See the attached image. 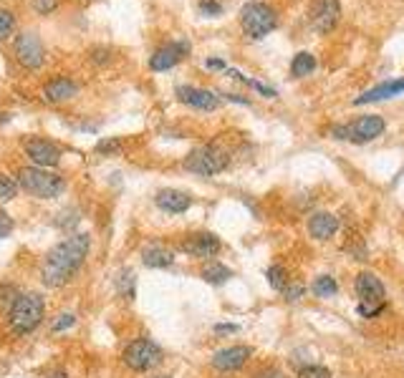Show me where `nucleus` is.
Returning <instances> with one entry per match:
<instances>
[{"mask_svg": "<svg viewBox=\"0 0 404 378\" xmlns=\"http://www.w3.org/2000/svg\"><path fill=\"white\" fill-rule=\"evenodd\" d=\"M89 247H91V237L86 232L74 235L61 239L58 245L51 250L41 265V280L46 287H63L69 285L74 275L81 270L86 255H89Z\"/></svg>", "mask_w": 404, "mask_h": 378, "instance_id": "1", "label": "nucleus"}, {"mask_svg": "<svg viewBox=\"0 0 404 378\" xmlns=\"http://www.w3.org/2000/svg\"><path fill=\"white\" fill-rule=\"evenodd\" d=\"M46 318V300L43 295L38 293H25L18 295L16 303L5 310V320H8V328L16 335H28L43 323Z\"/></svg>", "mask_w": 404, "mask_h": 378, "instance_id": "2", "label": "nucleus"}, {"mask_svg": "<svg viewBox=\"0 0 404 378\" xmlns=\"http://www.w3.org/2000/svg\"><path fill=\"white\" fill-rule=\"evenodd\" d=\"M18 187H23L25 192L38 197V200H54L58 194H63L66 189V179L61 174H56L51 169L43 167H21L18 169Z\"/></svg>", "mask_w": 404, "mask_h": 378, "instance_id": "3", "label": "nucleus"}, {"mask_svg": "<svg viewBox=\"0 0 404 378\" xmlns=\"http://www.w3.org/2000/svg\"><path fill=\"white\" fill-rule=\"evenodd\" d=\"M227 164H230V156H227L225 149L218 147V144H202L185 156L182 167L190 174H197V177H215V174L227 169Z\"/></svg>", "mask_w": 404, "mask_h": 378, "instance_id": "4", "label": "nucleus"}, {"mask_svg": "<svg viewBox=\"0 0 404 378\" xmlns=\"http://www.w3.org/2000/svg\"><path fill=\"white\" fill-rule=\"evenodd\" d=\"M240 25L250 38H263V36H268L271 31H276L278 16H276V10H273L268 3H258V0H253V3H248V5H243Z\"/></svg>", "mask_w": 404, "mask_h": 378, "instance_id": "5", "label": "nucleus"}, {"mask_svg": "<svg viewBox=\"0 0 404 378\" xmlns=\"http://www.w3.org/2000/svg\"><path fill=\"white\" fill-rule=\"evenodd\" d=\"M122 363H124L129 370H137V373L152 370L162 363V348L157 346L155 340L137 338L124 348V353H122Z\"/></svg>", "mask_w": 404, "mask_h": 378, "instance_id": "6", "label": "nucleus"}, {"mask_svg": "<svg viewBox=\"0 0 404 378\" xmlns=\"http://www.w3.org/2000/svg\"><path fill=\"white\" fill-rule=\"evenodd\" d=\"M13 51H16V61L25 71H38L46 61V48L41 43L38 33L33 31L18 33L16 40H13Z\"/></svg>", "mask_w": 404, "mask_h": 378, "instance_id": "7", "label": "nucleus"}, {"mask_svg": "<svg viewBox=\"0 0 404 378\" xmlns=\"http://www.w3.org/2000/svg\"><path fill=\"white\" fill-rule=\"evenodd\" d=\"M23 149H25V156L31 159L33 167L51 169V167H58V162H61V149L48 139H38V137H36V139H25Z\"/></svg>", "mask_w": 404, "mask_h": 378, "instance_id": "8", "label": "nucleus"}, {"mask_svg": "<svg viewBox=\"0 0 404 378\" xmlns=\"http://www.w3.org/2000/svg\"><path fill=\"white\" fill-rule=\"evenodd\" d=\"M220 239L212 235V232H194V235H187L182 242H179V250L190 257H215L220 252Z\"/></svg>", "mask_w": 404, "mask_h": 378, "instance_id": "9", "label": "nucleus"}, {"mask_svg": "<svg viewBox=\"0 0 404 378\" xmlns=\"http://www.w3.org/2000/svg\"><path fill=\"white\" fill-rule=\"evenodd\" d=\"M185 56H190V43L187 40H175V43H164L152 54L149 58V69L152 71H170L175 69Z\"/></svg>", "mask_w": 404, "mask_h": 378, "instance_id": "10", "label": "nucleus"}, {"mask_svg": "<svg viewBox=\"0 0 404 378\" xmlns=\"http://www.w3.org/2000/svg\"><path fill=\"white\" fill-rule=\"evenodd\" d=\"M311 25L319 33L334 31L336 23H339V16H341V5L339 0H313L311 3Z\"/></svg>", "mask_w": 404, "mask_h": 378, "instance_id": "11", "label": "nucleus"}, {"mask_svg": "<svg viewBox=\"0 0 404 378\" xmlns=\"http://www.w3.org/2000/svg\"><path fill=\"white\" fill-rule=\"evenodd\" d=\"M354 290L361 298V305H379L384 308V283L372 272H359L354 280Z\"/></svg>", "mask_w": 404, "mask_h": 378, "instance_id": "12", "label": "nucleus"}, {"mask_svg": "<svg viewBox=\"0 0 404 378\" xmlns=\"http://www.w3.org/2000/svg\"><path fill=\"white\" fill-rule=\"evenodd\" d=\"M384 119L377 114H364V116H359L357 121L349 123L346 129H349V139L351 141H357V144H364V141H372L377 139L381 132H384Z\"/></svg>", "mask_w": 404, "mask_h": 378, "instance_id": "13", "label": "nucleus"}, {"mask_svg": "<svg viewBox=\"0 0 404 378\" xmlns=\"http://www.w3.org/2000/svg\"><path fill=\"white\" fill-rule=\"evenodd\" d=\"M177 99H179V104L192 106V108H197V111H212V108H218V104H220L218 93L207 91V88H197V86H179Z\"/></svg>", "mask_w": 404, "mask_h": 378, "instance_id": "14", "label": "nucleus"}, {"mask_svg": "<svg viewBox=\"0 0 404 378\" xmlns=\"http://www.w3.org/2000/svg\"><path fill=\"white\" fill-rule=\"evenodd\" d=\"M250 355H253V348L230 346V348H223V351H218V353L212 355V366H215L218 370H238L248 363Z\"/></svg>", "mask_w": 404, "mask_h": 378, "instance_id": "15", "label": "nucleus"}, {"mask_svg": "<svg viewBox=\"0 0 404 378\" xmlns=\"http://www.w3.org/2000/svg\"><path fill=\"white\" fill-rule=\"evenodd\" d=\"M155 204L167 215H185L192 207V197L179 189H159L155 197Z\"/></svg>", "mask_w": 404, "mask_h": 378, "instance_id": "16", "label": "nucleus"}, {"mask_svg": "<svg viewBox=\"0 0 404 378\" xmlns=\"http://www.w3.org/2000/svg\"><path fill=\"white\" fill-rule=\"evenodd\" d=\"M76 93H78V86L69 76H56L51 81H46V86H43V96L51 104H63V101L74 99Z\"/></svg>", "mask_w": 404, "mask_h": 378, "instance_id": "17", "label": "nucleus"}, {"mask_svg": "<svg viewBox=\"0 0 404 378\" xmlns=\"http://www.w3.org/2000/svg\"><path fill=\"white\" fill-rule=\"evenodd\" d=\"M336 230H339V220L334 215H328V212H316L308 220V235L313 239H331Z\"/></svg>", "mask_w": 404, "mask_h": 378, "instance_id": "18", "label": "nucleus"}, {"mask_svg": "<svg viewBox=\"0 0 404 378\" xmlns=\"http://www.w3.org/2000/svg\"><path fill=\"white\" fill-rule=\"evenodd\" d=\"M142 263L147 265V268H155V270H164V268L175 265V252H172L170 247L149 245L142 250Z\"/></svg>", "mask_w": 404, "mask_h": 378, "instance_id": "19", "label": "nucleus"}, {"mask_svg": "<svg viewBox=\"0 0 404 378\" xmlns=\"http://www.w3.org/2000/svg\"><path fill=\"white\" fill-rule=\"evenodd\" d=\"M402 91H404V78H399V81H387V84L377 86V88H372V91L361 93L359 99H354V104L361 106V104H372V101L392 99V96H396V93H402Z\"/></svg>", "mask_w": 404, "mask_h": 378, "instance_id": "20", "label": "nucleus"}, {"mask_svg": "<svg viewBox=\"0 0 404 378\" xmlns=\"http://www.w3.org/2000/svg\"><path fill=\"white\" fill-rule=\"evenodd\" d=\"M200 275H202V280L210 283V285H223V283H227V280L233 278V270L225 268L223 263H207L202 268Z\"/></svg>", "mask_w": 404, "mask_h": 378, "instance_id": "21", "label": "nucleus"}, {"mask_svg": "<svg viewBox=\"0 0 404 378\" xmlns=\"http://www.w3.org/2000/svg\"><path fill=\"white\" fill-rule=\"evenodd\" d=\"M117 293L124 298V300H134V295H137V275L134 270L124 268V270L119 272L117 278Z\"/></svg>", "mask_w": 404, "mask_h": 378, "instance_id": "22", "label": "nucleus"}, {"mask_svg": "<svg viewBox=\"0 0 404 378\" xmlns=\"http://www.w3.org/2000/svg\"><path fill=\"white\" fill-rule=\"evenodd\" d=\"M316 71V58H313L311 54H295L293 63H291V76L295 78H303V76H308V73H313Z\"/></svg>", "mask_w": 404, "mask_h": 378, "instance_id": "23", "label": "nucleus"}, {"mask_svg": "<svg viewBox=\"0 0 404 378\" xmlns=\"http://www.w3.org/2000/svg\"><path fill=\"white\" fill-rule=\"evenodd\" d=\"M313 293H316V298H331V295L339 293V285H336V280L331 275H321L313 283Z\"/></svg>", "mask_w": 404, "mask_h": 378, "instance_id": "24", "label": "nucleus"}, {"mask_svg": "<svg viewBox=\"0 0 404 378\" xmlns=\"http://www.w3.org/2000/svg\"><path fill=\"white\" fill-rule=\"evenodd\" d=\"M265 278H268V285H271L273 290H283L288 283V272L283 265H271L268 272H265Z\"/></svg>", "mask_w": 404, "mask_h": 378, "instance_id": "25", "label": "nucleus"}, {"mask_svg": "<svg viewBox=\"0 0 404 378\" xmlns=\"http://www.w3.org/2000/svg\"><path fill=\"white\" fill-rule=\"evenodd\" d=\"M18 197V182L10 174H0V202H10Z\"/></svg>", "mask_w": 404, "mask_h": 378, "instance_id": "26", "label": "nucleus"}, {"mask_svg": "<svg viewBox=\"0 0 404 378\" xmlns=\"http://www.w3.org/2000/svg\"><path fill=\"white\" fill-rule=\"evenodd\" d=\"M13 31H16V16L10 10L0 8V40L13 38Z\"/></svg>", "mask_w": 404, "mask_h": 378, "instance_id": "27", "label": "nucleus"}, {"mask_svg": "<svg viewBox=\"0 0 404 378\" xmlns=\"http://www.w3.org/2000/svg\"><path fill=\"white\" fill-rule=\"evenodd\" d=\"M76 222H78V209L69 207V209H63L61 215H58V220H56V227H58V230H66V232H74Z\"/></svg>", "mask_w": 404, "mask_h": 378, "instance_id": "28", "label": "nucleus"}, {"mask_svg": "<svg viewBox=\"0 0 404 378\" xmlns=\"http://www.w3.org/2000/svg\"><path fill=\"white\" fill-rule=\"evenodd\" d=\"M18 298V287L13 285H0V308L8 310Z\"/></svg>", "mask_w": 404, "mask_h": 378, "instance_id": "29", "label": "nucleus"}, {"mask_svg": "<svg viewBox=\"0 0 404 378\" xmlns=\"http://www.w3.org/2000/svg\"><path fill=\"white\" fill-rule=\"evenodd\" d=\"M298 378H331V370L324 366H303L298 370Z\"/></svg>", "mask_w": 404, "mask_h": 378, "instance_id": "30", "label": "nucleus"}, {"mask_svg": "<svg viewBox=\"0 0 404 378\" xmlns=\"http://www.w3.org/2000/svg\"><path fill=\"white\" fill-rule=\"evenodd\" d=\"M280 293H283V298H286V300L295 303V300H301V298H303L306 287H303V283H286V287H283Z\"/></svg>", "mask_w": 404, "mask_h": 378, "instance_id": "31", "label": "nucleus"}, {"mask_svg": "<svg viewBox=\"0 0 404 378\" xmlns=\"http://www.w3.org/2000/svg\"><path fill=\"white\" fill-rule=\"evenodd\" d=\"M200 13L205 18H218L223 16V5L218 0H200Z\"/></svg>", "mask_w": 404, "mask_h": 378, "instance_id": "32", "label": "nucleus"}, {"mask_svg": "<svg viewBox=\"0 0 404 378\" xmlns=\"http://www.w3.org/2000/svg\"><path fill=\"white\" fill-rule=\"evenodd\" d=\"M96 152H99V154H117V152H122V141L119 139H104V141H99V144H96Z\"/></svg>", "mask_w": 404, "mask_h": 378, "instance_id": "33", "label": "nucleus"}, {"mask_svg": "<svg viewBox=\"0 0 404 378\" xmlns=\"http://www.w3.org/2000/svg\"><path fill=\"white\" fill-rule=\"evenodd\" d=\"M74 325H76V316H74V313H63V316H58V320L54 323V333L69 331Z\"/></svg>", "mask_w": 404, "mask_h": 378, "instance_id": "34", "label": "nucleus"}, {"mask_svg": "<svg viewBox=\"0 0 404 378\" xmlns=\"http://www.w3.org/2000/svg\"><path fill=\"white\" fill-rule=\"evenodd\" d=\"M10 232H13V217H10L8 212H3V209H0V242L8 237Z\"/></svg>", "mask_w": 404, "mask_h": 378, "instance_id": "35", "label": "nucleus"}, {"mask_svg": "<svg viewBox=\"0 0 404 378\" xmlns=\"http://www.w3.org/2000/svg\"><path fill=\"white\" fill-rule=\"evenodd\" d=\"M56 5H58V0H33V10H36V13H41V16L54 13Z\"/></svg>", "mask_w": 404, "mask_h": 378, "instance_id": "36", "label": "nucleus"}, {"mask_svg": "<svg viewBox=\"0 0 404 378\" xmlns=\"http://www.w3.org/2000/svg\"><path fill=\"white\" fill-rule=\"evenodd\" d=\"M91 61H96V63H109L111 61V54L106 51V48H93V51H91Z\"/></svg>", "mask_w": 404, "mask_h": 378, "instance_id": "37", "label": "nucleus"}, {"mask_svg": "<svg viewBox=\"0 0 404 378\" xmlns=\"http://www.w3.org/2000/svg\"><path fill=\"white\" fill-rule=\"evenodd\" d=\"M256 378H286V373L278 368H263L260 373H256Z\"/></svg>", "mask_w": 404, "mask_h": 378, "instance_id": "38", "label": "nucleus"}, {"mask_svg": "<svg viewBox=\"0 0 404 378\" xmlns=\"http://www.w3.org/2000/svg\"><path fill=\"white\" fill-rule=\"evenodd\" d=\"M205 66L210 71H225V61H223V58H207Z\"/></svg>", "mask_w": 404, "mask_h": 378, "instance_id": "39", "label": "nucleus"}, {"mask_svg": "<svg viewBox=\"0 0 404 378\" xmlns=\"http://www.w3.org/2000/svg\"><path fill=\"white\" fill-rule=\"evenodd\" d=\"M331 137H334V139H349V129H346V126H334V129H331Z\"/></svg>", "mask_w": 404, "mask_h": 378, "instance_id": "40", "label": "nucleus"}, {"mask_svg": "<svg viewBox=\"0 0 404 378\" xmlns=\"http://www.w3.org/2000/svg\"><path fill=\"white\" fill-rule=\"evenodd\" d=\"M223 96H225L227 101H238V104H243V106H248L250 104L248 99H243V96H238V93H223Z\"/></svg>", "mask_w": 404, "mask_h": 378, "instance_id": "41", "label": "nucleus"}, {"mask_svg": "<svg viewBox=\"0 0 404 378\" xmlns=\"http://www.w3.org/2000/svg\"><path fill=\"white\" fill-rule=\"evenodd\" d=\"M215 333H238V325H215Z\"/></svg>", "mask_w": 404, "mask_h": 378, "instance_id": "42", "label": "nucleus"}, {"mask_svg": "<svg viewBox=\"0 0 404 378\" xmlns=\"http://www.w3.org/2000/svg\"><path fill=\"white\" fill-rule=\"evenodd\" d=\"M48 378H69V373H66V370H54Z\"/></svg>", "mask_w": 404, "mask_h": 378, "instance_id": "43", "label": "nucleus"}, {"mask_svg": "<svg viewBox=\"0 0 404 378\" xmlns=\"http://www.w3.org/2000/svg\"><path fill=\"white\" fill-rule=\"evenodd\" d=\"M157 378H170V376H157Z\"/></svg>", "mask_w": 404, "mask_h": 378, "instance_id": "44", "label": "nucleus"}]
</instances>
